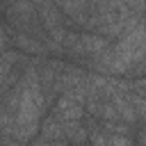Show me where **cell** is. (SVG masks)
Instances as JSON below:
<instances>
[{
	"instance_id": "cell-1",
	"label": "cell",
	"mask_w": 146,
	"mask_h": 146,
	"mask_svg": "<svg viewBox=\"0 0 146 146\" xmlns=\"http://www.w3.org/2000/svg\"><path fill=\"white\" fill-rule=\"evenodd\" d=\"M144 62H146V27L144 25H135L132 30H128L121 36V41L98 59V64L112 73H123Z\"/></svg>"
},
{
	"instance_id": "cell-2",
	"label": "cell",
	"mask_w": 146,
	"mask_h": 146,
	"mask_svg": "<svg viewBox=\"0 0 146 146\" xmlns=\"http://www.w3.org/2000/svg\"><path fill=\"white\" fill-rule=\"evenodd\" d=\"M32 2H34V5H39V7H41V5H46V2H57V5H59V2H62V0H32Z\"/></svg>"
}]
</instances>
